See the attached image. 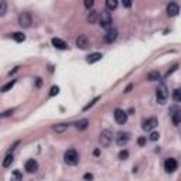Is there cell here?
<instances>
[{"label": "cell", "mask_w": 181, "mask_h": 181, "mask_svg": "<svg viewBox=\"0 0 181 181\" xmlns=\"http://www.w3.org/2000/svg\"><path fill=\"white\" fill-rule=\"evenodd\" d=\"M64 161L68 166H77L78 161H79V154H78V151L74 150V149L67 150L65 151V154H64Z\"/></svg>", "instance_id": "cell-1"}, {"label": "cell", "mask_w": 181, "mask_h": 181, "mask_svg": "<svg viewBox=\"0 0 181 181\" xmlns=\"http://www.w3.org/2000/svg\"><path fill=\"white\" fill-rule=\"evenodd\" d=\"M156 98H157V102L160 105H164L167 102V98H168V89L164 84L158 85V88L156 89Z\"/></svg>", "instance_id": "cell-2"}, {"label": "cell", "mask_w": 181, "mask_h": 181, "mask_svg": "<svg viewBox=\"0 0 181 181\" xmlns=\"http://www.w3.org/2000/svg\"><path fill=\"white\" fill-rule=\"evenodd\" d=\"M99 26L102 28H106L109 30L112 26V16H111V11H102V14L99 16Z\"/></svg>", "instance_id": "cell-3"}, {"label": "cell", "mask_w": 181, "mask_h": 181, "mask_svg": "<svg viewBox=\"0 0 181 181\" xmlns=\"http://www.w3.org/2000/svg\"><path fill=\"white\" fill-rule=\"evenodd\" d=\"M112 139H113V134H112L111 130H107V129L102 130L101 134H99V143H101L102 147H107L111 144Z\"/></svg>", "instance_id": "cell-4"}, {"label": "cell", "mask_w": 181, "mask_h": 181, "mask_svg": "<svg viewBox=\"0 0 181 181\" xmlns=\"http://www.w3.org/2000/svg\"><path fill=\"white\" fill-rule=\"evenodd\" d=\"M31 23H33V17H31L30 13H20L19 14V26L23 27V28H27V27H30Z\"/></svg>", "instance_id": "cell-5"}, {"label": "cell", "mask_w": 181, "mask_h": 181, "mask_svg": "<svg viewBox=\"0 0 181 181\" xmlns=\"http://www.w3.org/2000/svg\"><path fill=\"white\" fill-rule=\"evenodd\" d=\"M168 112H170L171 122H173L174 124H180V123H181V107H178V106H171Z\"/></svg>", "instance_id": "cell-6"}, {"label": "cell", "mask_w": 181, "mask_h": 181, "mask_svg": "<svg viewBox=\"0 0 181 181\" xmlns=\"http://www.w3.org/2000/svg\"><path fill=\"white\" fill-rule=\"evenodd\" d=\"M158 124L157 119L156 117H149V119H144L143 123H141V128L144 132H151L153 129H156V126Z\"/></svg>", "instance_id": "cell-7"}, {"label": "cell", "mask_w": 181, "mask_h": 181, "mask_svg": "<svg viewBox=\"0 0 181 181\" xmlns=\"http://www.w3.org/2000/svg\"><path fill=\"white\" fill-rule=\"evenodd\" d=\"M113 116H115V120L119 124H124L126 120H128V113H126L123 109H116V111L113 112Z\"/></svg>", "instance_id": "cell-8"}, {"label": "cell", "mask_w": 181, "mask_h": 181, "mask_svg": "<svg viewBox=\"0 0 181 181\" xmlns=\"http://www.w3.org/2000/svg\"><path fill=\"white\" fill-rule=\"evenodd\" d=\"M129 140H130V133H128V132H119L116 136V143L119 144V146H122L123 147L124 144H128Z\"/></svg>", "instance_id": "cell-9"}, {"label": "cell", "mask_w": 181, "mask_h": 181, "mask_svg": "<svg viewBox=\"0 0 181 181\" xmlns=\"http://www.w3.org/2000/svg\"><path fill=\"white\" fill-rule=\"evenodd\" d=\"M75 45H77L78 48H81V50H85V48H88V45H89V40H88L86 36H78L77 38H75Z\"/></svg>", "instance_id": "cell-10"}, {"label": "cell", "mask_w": 181, "mask_h": 181, "mask_svg": "<svg viewBox=\"0 0 181 181\" xmlns=\"http://www.w3.org/2000/svg\"><path fill=\"white\" fill-rule=\"evenodd\" d=\"M24 170L27 171V173H36V171L38 170V163L34 158H30V160L26 161V164H24Z\"/></svg>", "instance_id": "cell-11"}, {"label": "cell", "mask_w": 181, "mask_h": 181, "mask_svg": "<svg viewBox=\"0 0 181 181\" xmlns=\"http://www.w3.org/2000/svg\"><path fill=\"white\" fill-rule=\"evenodd\" d=\"M117 36H119V31H117L116 28H109V30L106 31V34H105V41L111 44L116 40Z\"/></svg>", "instance_id": "cell-12"}, {"label": "cell", "mask_w": 181, "mask_h": 181, "mask_svg": "<svg viewBox=\"0 0 181 181\" xmlns=\"http://www.w3.org/2000/svg\"><path fill=\"white\" fill-rule=\"evenodd\" d=\"M164 170L167 171V173H174V171L177 170V161L171 157L167 158V160L164 161Z\"/></svg>", "instance_id": "cell-13"}, {"label": "cell", "mask_w": 181, "mask_h": 181, "mask_svg": "<svg viewBox=\"0 0 181 181\" xmlns=\"http://www.w3.org/2000/svg\"><path fill=\"white\" fill-rule=\"evenodd\" d=\"M178 13H180V6H178L177 3L171 2V3L167 4V14L170 17H175Z\"/></svg>", "instance_id": "cell-14"}, {"label": "cell", "mask_w": 181, "mask_h": 181, "mask_svg": "<svg viewBox=\"0 0 181 181\" xmlns=\"http://www.w3.org/2000/svg\"><path fill=\"white\" fill-rule=\"evenodd\" d=\"M51 44H53L57 50H67L68 48V44L65 43L64 40H61V38H58V37H54L53 40H51Z\"/></svg>", "instance_id": "cell-15"}, {"label": "cell", "mask_w": 181, "mask_h": 181, "mask_svg": "<svg viewBox=\"0 0 181 181\" xmlns=\"http://www.w3.org/2000/svg\"><path fill=\"white\" fill-rule=\"evenodd\" d=\"M99 16H101V14L98 13L96 10H90L89 13L86 14V21L89 24H95L98 20H99Z\"/></svg>", "instance_id": "cell-16"}, {"label": "cell", "mask_w": 181, "mask_h": 181, "mask_svg": "<svg viewBox=\"0 0 181 181\" xmlns=\"http://www.w3.org/2000/svg\"><path fill=\"white\" fill-rule=\"evenodd\" d=\"M102 55L101 53H94V54H89L86 57V62L88 64H94V62H98V61H101L102 60Z\"/></svg>", "instance_id": "cell-17"}, {"label": "cell", "mask_w": 181, "mask_h": 181, "mask_svg": "<svg viewBox=\"0 0 181 181\" xmlns=\"http://www.w3.org/2000/svg\"><path fill=\"white\" fill-rule=\"evenodd\" d=\"M68 128H69V124L68 123H58V124H54L53 126V130L57 132V133H64Z\"/></svg>", "instance_id": "cell-18"}, {"label": "cell", "mask_w": 181, "mask_h": 181, "mask_svg": "<svg viewBox=\"0 0 181 181\" xmlns=\"http://www.w3.org/2000/svg\"><path fill=\"white\" fill-rule=\"evenodd\" d=\"M88 119H81V120H78L77 123H75V128L78 129V130H85V129L88 128Z\"/></svg>", "instance_id": "cell-19"}, {"label": "cell", "mask_w": 181, "mask_h": 181, "mask_svg": "<svg viewBox=\"0 0 181 181\" xmlns=\"http://www.w3.org/2000/svg\"><path fill=\"white\" fill-rule=\"evenodd\" d=\"M13 160H14V157H13V154H10V153H9V154L6 156V157L3 158V163H2V166H3L4 168H7V167H10L11 166V163H13Z\"/></svg>", "instance_id": "cell-20"}, {"label": "cell", "mask_w": 181, "mask_h": 181, "mask_svg": "<svg viewBox=\"0 0 181 181\" xmlns=\"http://www.w3.org/2000/svg\"><path fill=\"white\" fill-rule=\"evenodd\" d=\"M161 78V74L158 71H150L147 74V79L149 81H158Z\"/></svg>", "instance_id": "cell-21"}, {"label": "cell", "mask_w": 181, "mask_h": 181, "mask_svg": "<svg viewBox=\"0 0 181 181\" xmlns=\"http://www.w3.org/2000/svg\"><path fill=\"white\" fill-rule=\"evenodd\" d=\"M11 37H13L14 41H17V43H23L24 40H26V36H24L23 33H20V31H16V33L11 34Z\"/></svg>", "instance_id": "cell-22"}, {"label": "cell", "mask_w": 181, "mask_h": 181, "mask_svg": "<svg viewBox=\"0 0 181 181\" xmlns=\"http://www.w3.org/2000/svg\"><path fill=\"white\" fill-rule=\"evenodd\" d=\"M11 181H23V174H21L20 170H14L11 173Z\"/></svg>", "instance_id": "cell-23"}, {"label": "cell", "mask_w": 181, "mask_h": 181, "mask_svg": "<svg viewBox=\"0 0 181 181\" xmlns=\"http://www.w3.org/2000/svg\"><path fill=\"white\" fill-rule=\"evenodd\" d=\"M173 99H174L175 102H181V88H175L174 90H173Z\"/></svg>", "instance_id": "cell-24"}, {"label": "cell", "mask_w": 181, "mask_h": 181, "mask_svg": "<svg viewBox=\"0 0 181 181\" xmlns=\"http://www.w3.org/2000/svg\"><path fill=\"white\" fill-rule=\"evenodd\" d=\"M116 7H117L116 0H106V9L107 10H115Z\"/></svg>", "instance_id": "cell-25"}, {"label": "cell", "mask_w": 181, "mask_h": 181, "mask_svg": "<svg viewBox=\"0 0 181 181\" xmlns=\"http://www.w3.org/2000/svg\"><path fill=\"white\" fill-rule=\"evenodd\" d=\"M14 84H16V79L10 81V82H7L6 85H3V86H2V92H7V90H10L11 88L14 86Z\"/></svg>", "instance_id": "cell-26"}, {"label": "cell", "mask_w": 181, "mask_h": 181, "mask_svg": "<svg viewBox=\"0 0 181 181\" xmlns=\"http://www.w3.org/2000/svg\"><path fill=\"white\" fill-rule=\"evenodd\" d=\"M6 11H7V3L4 0H2V2H0V16H4Z\"/></svg>", "instance_id": "cell-27"}, {"label": "cell", "mask_w": 181, "mask_h": 181, "mask_svg": "<svg viewBox=\"0 0 181 181\" xmlns=\"http://www.w3.org/2000/svg\"><path fill=\"white\" fill-rule=\"evenodd\" d=\"M158 137H160V133H157V132H151L150 136H149V139H150L151 141H157Z\"/></svg>", "instance_id": "cell-28"}, {"label": "cell", "mask_w": 181, "mask_h": 181, "mask_svg": "<svg viewBox=\"0 0 181 181\" xmlns=\"http://www.w3.org/2000/svg\"><path fill=\"white\" fill-rule=\"evenodd\" d=\"M117 157L120 158V160H126V158L129 157V151L128 150H122L120 153H119V156H117Z\"/></svg>", "instance_id": "cell-29"}, {"label": "cell", "mask_w": 181, "mask_h": 181, "mask_svg": "<svg viewBox=\"0 0 181 181\" xmlns=\"http://www.w3.org/2000/svg\"><path fill=\"white\" fill-rule=\"evenodd\" d=\"M98 101H99V96H96V98H95V99H92V101H90V103H88V105H86V106H85V107H84V111H88V109H89V107H90V106H94V105H95V103H96V102H98Z\"/></svg>", "instance_id": "cell-30"}, {"label": "cell", "mask_w": 181, "mask_h": 181, "mask_svg": "<svg viewBox=\"0 0 181 181\" xmlns=\"http://www.w3.org/2000/svg\"><path fill=\"white\" fill-rule=\"evenodd\" d=\"M58 92H60V88L53 86L51 88V92H50V96H55V95H58Z\"/></svg>", "instance_id": "cell-31"}, {"label": "cell", "mask_w": 181, "mask_h": 181, "mask_svg": "<svg viewBox=\"0 0 181 181\" xmlns=\"http://www.w3.org/2000/svg\"><path fill=\"white\" fill-rule=\"evenodd\" d=\"M13 113H14V109H9V111L2 113V117H7V116H10V115H13Z\"/></svg>", "instance_id": "cell-32"}, {"label": "cell", "mask_w": 181, "mask_h": 181, "mask_svg": "<svg viewBox=\"0 0 181 181\" xmlns=\"http://www.w3.org/2000/svg\"><path fill=\"white\" fill-rule=\"evenodd\" d=\"M94 3H95V2H94V0H85V7H86V9H90V7H92V6H94Z\"/></svg>", "instance_id": "cell-33"}, {"label": "cell", "mask_w": 181, "mask_h": 181, "mask_svg": "<svg viewBox=\"0 0 181 181\" xmlns=\"http://www.w3.org/2000/svg\"><path fill=\"white\" fill-rule=\"evenodd\" d=\"M137 143H139V144H140V146H143V144H144V143H146V137H139Z\"/></svg>", "instance_id": "cell-34"}, {"label": "cell", "mask_w": 181, "mask_h": 181, "mask_svg": "<svg viewBox=\"0 0 181 181\" xmlns=\"http://www.w3.org/2000/svg\"><path fill=\"white\" fill-rule=\"evenodd\" d=\"M85 180H92V178H94V175H92V174H89V173H88V174H85Z\"/></svg>", "instance_id": "cell-35"}, {"label": "cell", "mask_w": 181, "mask_h": 181, "mask_svg": "<svg viewBox=\"0 0 181 181\" xmlns=\"http://www.w3.org/2000/svg\"><path fill=\"white\" fill-rule=\"evenodd\" d=\"M123 6L124 7H130L132 6V2H123Z\"/></svg>", "instance_id": "cell-36"}, {"label": "cell", "mask_w": 181, "mask_h": 181, "mask_svg": "<svg viewBox=\"0 0 181 181\" xmlns=\"http://www.w3.org/2000/svg\"><path fill=\"white\" fill-rule=\"evenodd\" d=\"M132 88H133V85L130 84V85H129L128 88H126V89H124V92H130V90H132Z\"/></svg>", "instance_id": "cell-37"}]
</instances>
